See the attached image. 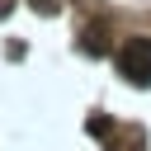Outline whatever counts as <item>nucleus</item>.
Returning a JSON list of instances; mask_svg holds the SVG:
<instances>
[{"mask_svg":"<svg viewBox=\"0 0 151 151\" xmlns=\"http://www.w3.org/2000/svg\"><path fill=\"white\" fill-rule=\"evenodd\" d=\"M118 71L132 85H151V38H127L118 47Z\"/></svg>","mask_w":151,"mask_h":151,"instance_id":"obj_1","label":"nucleus"},{"mask_svg":"<svg viewBox=\"0 0 151 151\" xmlns=\"http://www.w3.org/2000/svg\"><path fill=\"white\" fill-rule=\"evenodd\" d=\"M33 5H38L42 14H57V0H33Z\"/></svg>","mask_w":151,"mask_h":151,"instance_id":"obj_2","label":"nucleus"}]
</instances>
